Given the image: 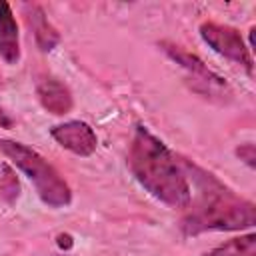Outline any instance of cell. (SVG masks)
Segmentation results:
<instances>
[{
    "label": "cell",
    "mask_w": 256,
    "mask_h": 256,
    "mask_svg": "<svg viewBox=\"0 0 256 256\" xmlns=\"http://www.w3.org/2000/svg\"><path fill=\"white\" fill-rule=\"evenodd\" d=\"M128 168L140 186L170 208H186L192 188L182 160L158 140L146 126L138 124L128 150Z\"/></svg>",
    "instance_id": "obj_1"
},
{
    "label": "cell",
    "mask_w": 256,
    "mask_h": 256,
    "mask_svg": "<svg viewBox=\"0 0 256 256\" xmlns=\"http://www.w3.org/2000/svg\"><path fill=\"white\" fill-rule=\"evenodd\" d=\"M182 166L196 186V198H190V204L186 206L188 212L180 224L186 236H196L208 230H242L256 224L254 202L236 196L210 172H204L190 162H182Z\"/></svg>",
    "instance_id": "obj_2"
},
{
    "label": "cell",
    "mask_w": 256,
    "mask_h": 256,
    "mask_svg": "<svg viewBox=\"0 0 256 256\" xmlns=\"http://www.w3.org/2000/svg\"><path fill=\"white\" fill-rule=\"evenodd\" d=\"M0 152L20 168L28 180L34 184L38 198L50 206V208H64L72 202V192L68 182L58 174V170L42 158L36 150L30 146L16 142V140H6L0 138Z\"/></svg>",
    "instance_id": "obj_3"
},
{
    "label": "cell",
    "mask_w": 256,
    "mask_h": 256,
    "mask_svg": "<svg viewBox=\"0 0 256 256\" xmlns=\"http://www.w3.org/2000/svg\"><path fill=\"white\" fill-rule=\"evenodd\" d=\"M200 38L216 54L240 64L248 74H252V68H254L252 52H250V48L246 46L244 38L240 36V32L236 28L216 24V22H204L200 26Z\"/></svg>",
    "instance_id": "obj_4"
},
{
    "label": "cell",
    "mask_w": 256,
    "mask_h": 256,
    "mask_svg": "<svg viewBox=\"0 0 256 256\" xmlns=\"http://www.w3.org/2000/svg\"><path fill=\"white\" fill-rule=\"evenodd\" d=\"M160 48L164 50L166 56H170L180 68H184L188 72V76L192 78L194 90L204 92V94H222L228 90V84L222 76H218L216 72H212L198 56L186 52L180 46H174L170 42H160Z\"/></svg>",
    "instance_id": "obj_5"
},
{
    "label": "cell",
    "mask_w": 256,
    "mask_h": 256,
    "mask_svg": "<svg viewBox=\"0 0 256 256\" xmlns=\"http://www.w3.org/2000/svg\"><path fill=\"white\" fill-rule=\"evenodd\" d=\"M50 136L66 150H70L76 156L88 158L96 152L98 138L90 124L82 120H68L62 124H56L50 128Z\"/></svg>",
    "instance_id": "obj_6"
},
{
    "label": "cell",
    "mask_w": 256,
    "mask_h": 256,
    "mask_svg": "<svg viewBox=\"0 0 256 256\" xmlns=\"http://www.w3.org/2000/svg\"><path fill=\"white\" fill-rule=\"evenodd\" d=\"M36 94H38L42 108L54 116H64L72 110V104H74L72 94L68 86L56 78H44L42 82H38Z\"/></svg>",
    "instance_id": "obj_7"
},
{
    "label": "cell",
    "mask_w": 256,
    "mask_h": 256,
    "mask_svg": "<svg viewBox=\"0 0 256 256\" xmlns=\"http://www.w3.org/2000/svg\"><path fill=\"white\" fill-rule=\"evenodd\" d=\"M0 58L14 66L20 60V34L18 24L8 2L0 0Z\"/></svg>",
    "instance_id": "obj_8"
},
{
    "label": "cell",
    "mask_w": 256,
    "mask_h": 256,
    "mask_svg": "<svg viewBox=\"0 0 256 256\" xmlns=\"http://www.w3.org/2000/svg\"><path fill=\"white\" fill-rule=\"evenodd\" d=\"M24 8H26V12H28L26 18H28V24L32 26V30H34V38H36L38 48H40L42 52L54 50V48L58 46V42H60V34H58V30L48 22L44 10H42L40 6H36V4H26Z\"/></svg>",
    "instance_id": "obj_9"
},
{
    "label": "cell",
    "mask_w": 256,
    "mask_h": 256,
    "mask_svg": "<svg viewBox=\"0 0 256 256\" xmlns=\"http://www.w3.org/2000/svg\"><path fill=\"white\" fill-rule=\"evenodd\" d=\"M202 256H256V234L248 232L244 236L230 238Z\"/></svg>",
    "instance_id": "obj_10"
},
{
    "label": "cell",
    "mask_w": 256,
    "mask_h": 256,
    "mask_svg": "<svg viewBox=\"0 0 256 256\" xmlns=\"http://www.w3.org/2000/svg\"><path fill=\"white\" fill-rule=\"evenodd\" d=\"M20 196V182L16 178V172L10 166H2V176H0V198L12 206Z\"/></svg>",
    "instance_id": "obj_11"
},
{
    "label": "cell",
    "mask_w": 256,
    "mask_h": 256,
    "mask_svg": "<svg viewBox=\"0 0 256 256\" xmlns=\"http://www.w3.org/2000/svg\"><path fill=\"white\" fill-rule=\"evenodd\" d=\"M236 156L248 166V168H256V148L252 142H246V144H240L236 148Z\"/></svg>",
    "instance_id": "obj_12"
},
{
    "label": "cell",
    "mask_w": 256,
    "mask_h": 256,
    "mask_svg": "<svg viewBox=\"0 0 256 256\" xmlns=\"http://www.w3.org/2000/svg\"><path fill=\"white\" fill-rule=\"evenodd\" d=\"M56 246H58L60 250H64V252L72 250V248H74V238H72V234H68V232H60V234L56 236Z\"/></svg>",
    "instance_id": "obj_13"
},
{
    "label": "cell",
    "mask_w": 256,
    "mask_h": 256,
    "mask_svg": "<svg viewBox=\"0 0 256 256\" xmlns=\"http://www.w3.org/2000/svg\"><path fill=\"white\" fill-rule=\"evenodd\" d=\"M12 124H14L12 118H10V116L4 112V108L0 106V128H6V130H8V128H12Z\"/></svg>",
    "instance_id": "obj_14"
}]
</instances>
